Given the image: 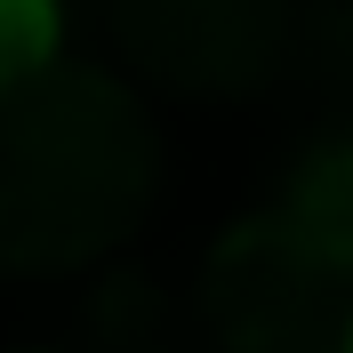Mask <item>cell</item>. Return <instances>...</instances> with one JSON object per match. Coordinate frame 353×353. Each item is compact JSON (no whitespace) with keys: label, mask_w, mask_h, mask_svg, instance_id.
Instances as JSON below:
<instances>
[{"label":"cell","mask_w":353,"mask_h":353,"mask_svg":"<svg viewBox=\"0 0 353 353\" xmlns=\"http://www.w3.org/2000/svg\"><path fill=\"white\" fill-rule=\"evenodd\" d=\"M201 313L217 330V353H257L289 345V337H337L353 313V281L330 273L297 233L281 225V209L233 225L209 265H201Z\"/></svg>","instance_id":"2"},{"label":"cell","mask_w":353,"mask_h":353,"mask_svg":"<svg viewBox=\"0 0 353 353\" xmlns=\"http://www.w3.org/2000/svg\"><path fill=\"white\" fill-rule=\"evenodd\" d=\"M112 32L121 57L176 97H249L281 72L297 8L289 0H112Z\"/></svg>","instance_id":"3"},{"label":"cell","mask_w":353,"mask_h":353,"mask_svg":"<svg viewBox=\"0 0 353 353\" xmlns=\"http://www.w3.org/2000/svg\"><path fill=\"white\" fill-rule=\"evenodd\" d=\"M161 185V137L97 65L0 81V273H72L129 241Z\"/></svg>","instance_id":"1"},{"label":"cell","mask_w":353,"mask_h":353,"mask_svg":"<svg viewBox=\"0 0 353 353\" xmlns=\"http://www.w3.org/2000/svg\"><path fill=\"white\" fill-rule=\"evenodd\" d=\"M57 41H65L57 0H0V81H24V72L57 65Z\"/></svg>","instance_id":"5"},{"label":"cell","mask_w":353,"mask_h":353,"mask_svg":"<svg viewBox=\"0 0 353 353\" xmlns=\"http://www.w3.org/2000/svg\"><path fill=\"white\" fill-rule=\"evenodd\" d=\"M281 225L330 265V273L353 281V137L305 145V161L289 169V193H281Z\"/></svg>","instance_id":"4"},{"label":"cell","mask_w":353,"mask_h":353,"mask_svg":"<svg viewBox=\"0 0 353 353\" xmlns=\"http://www.w3.org/2000/svg\"><path fill=\"white\" fill-rule=\"evenodd\" d=\"M345 353H353V313H345Z\"/></svg>","instance_id":"7"},{"label":"cell","mask_w":353,"mask_h":353,"mask_svg":"<svg viewBox=\"0 0 353 353\" xmlns=\"http://www.w3.org/2000/svg\"><path fill=\"white\" fill-rule=\"evenodd\" d=\"M257 353H345V330H337V337H289V345H257Z\"/></svg>","instance_id":"6"}]
</instances>
